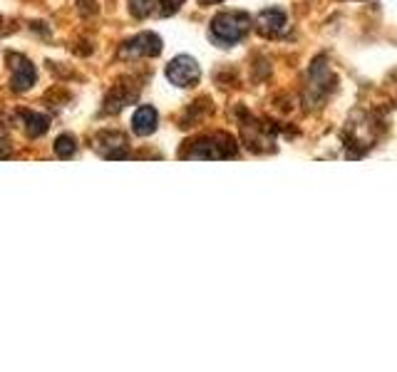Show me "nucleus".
<instances>
[{"mask_svg":"<svg viewBox=\"0 0 397 372\" xmlns=\"http://www.w3.org/2000/svg\"><path fill=\"white\" fill-rule=\"evenodd\" d=\"M251 28V18L246 12H221L211 20V37L216 40L221 48L236 45Z\"/></svg>","mask_w":397,"mask_h":372,"instance_id":"1","label":"nucleus"},{"mask_svg":"<svg viewBox=\"0 0 397 372\" xmlns=\"http://www.w3.org/2000/svg\"><path fill=\"white\" fill-rule=\"evenodd\" d=\"M156 124H159V114H156L154 107L149 105H142L132 117V130H134L136 136H149L156 130Z\"/></svg>","mask_w":397,"mask_h":372,"instance_id":"6","label":"nucleus"},{"mask_svg":"<svg viewBox=\"0 0 397 372\" xmlns=\"http://www.w3.org/2000/svg\"><path fill=\"white\" fill-rule=\"evenodd\" d=\"M236 154V147H234V139L231 136H209V139H201L196 147L192 149L194 159H221V156H234Z\"/></svg>","mask_w":397,"mask_h":372,"instance_id":"3","label":"nucleus"},{"mask_svg":"<svg viewBox=\"0 0 397 372\" xmlns=\"http://www.w3.org/2000/svg\"><path fill=\"white\" fill-rule=\"evenodd\" d=\"M161 52V40L154 32H142V35L132 37L130 43H124L122 55L124 57H154Z\"/></svg>","mask_w":397,"mask_h":372,"instance_id":"4","label":"nucleus"},{"mask_svg":"<svg viewBox=\"0 0 397 372\" xmlns=\"http://www.w3.org/2000/svg\"><path fill=\"white\" fill-rule=\"evenodd\" d=\"M159 3H161V12H164V15H172V12L179 10L184 0H159Z\"/></svg>","mask_w":397,"mask_h":372,"instance_id":"11","label":"nucleus"},{"mask_svg":"<svg viewBox=\"0 0 397 372\" xmlns=\"http://www.w3.org/2000/svg\"><path fill=\"white\" fill-rule=\"evenodd\" d=\"M256 28H258L263 35L276 37L285 30V15L281 10H263L256 18Z\"/></svg>","mask_w":397,"mask_h":372,"instance_id":"7","label":"nucleus"},{"mask_svg":"<svg viewBox=\"0 0 397 372\" xmlns=\"http://www.w3.org/2000/svg\"><path fill=\"white\" fill-rule=\"evenodd\" d=\"M10 62H12V90L15 92H25V90H30L37 80V72L32 68L30 62L25 60L20 55H10Z\"/></svg>","mask_w":397,"mask_h":372,"instance_id":"5","label":"nucleus"},{"mask_svg":"<svg viewBox=\"0 0 397 372\" xmlns=\"http://www.w3.org/2000/svg\"><path fill=\"white\" fill-rule=\"evenodd\" d=\"M55 152H57V156H62V159H70V156H74V152H77V144H74V139L70 134H62V136H57Z\"/></svg>","mask_w":397,"mask_h":372,"instance_id":"9","label":"nucleus"},{"mask_svg":"<svg viewBox=\"0 0 397 372\" xmlns=\"http://www.w3.org/2000/svg\"><path fill=\"white\" fill-rule=\"evenodd\" d=\"M130 8L136 18H144V15L152 12V0H130Z\"/></svg>","mask_w":397,"mask_h":372,"instance_id":"10","label":"nucleus"},{"mask_svg":"<svg viewBox=\"0 0 397 372\" xmlns=\"http://www.w3.org/2000/svg\"><path fill=\"white\" fill-rule=\"evenodd\" d=\"M198 77H201V70H198L196 60L189 55H179L174 57L172 62H169L167 68V80L172 82V85L176 87H192L198 82Z\"/></svg>","mask_w":397,"mask_h":372,"instance_id":"2","label":"nucleus"},{"mask_svg":"<svg viewBox=\"0 0 397 372\" xmlns=\"http://www.w3.org/2000/svg\"><path fill=\"white\" fill-rule=\"evenodd\" d=\"M23 119H25V132H28L30 136L45 134L50 127V119L45 117V114H35V112H25Z\"/></svg>","mask_w":397,"mask_h":372,"instance_id":"8","label":"nucleus"}]
</instances>
